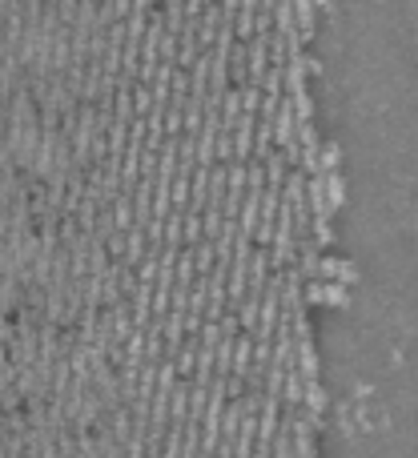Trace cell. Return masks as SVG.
I'll use <instances>...</instances> for the list:
<instances>
[{
  "label": "cell",
  "instance_id": "cell-1",
  "mask_svg": "<svg viewBox=\"0 0 418 458\" xmlns=\"http://www.w3.org/2000/svg\"><path fill=\"white\" fill-rule=\"evenodd\" d=\"M318 277L326 281H338V286H354L358 281V266H354V257H342V253H322L318 257Z\"/></svg>",
  "mask_w": 418,
  "mask_h": 458
},
{
  "label": "cell",
  "instance_id": "cell-2",
  "mask_svg": "<svg viewBox=\"0 0 418 458\" xmlns=\"http://www.w3.org/2000/svg\"><path fill=\"white\" fill-rule=\"evenodd\" d=\"M302 301H306V306H314V301H326V306H346L350 290H346V286H338V281L314 277V281H306V286H302Z\"/></svg>",
  "mask_w": 418,
  "mask_h": 458
},
{
  "label": "cell",
  "instance_id": "cell-3",
  "mask_svg": "<svg viewBox=\"0 0 418 458\" xmlns=\"http://www.w3.org/2000/svg\"><path fill=\"white\" fill-rule=\"evenodd\" d=\"M294 21H298V32H302V45H310L318 37V4L314 0H294Z\"/></svg>",
  "mask_w": 418,
  "mask_h": 458
},
{
  "label": "cell",
  "instance_id": "cell-4",
  "mask_svg": "<svg viewBox=\"0 0 418 458\" xmlns=\"http://www.w3.org/2000/svg\"><path fill=\"white\" fill-rule=\"evenodd\" d=\"M338 161H342V145H338V141H322V149H318V169H322V173H338Z\"/></svg>",
  "mask_w": 418,
  "mask_h": 458
},
{
  "label": "cell",
  "instance_id": "cell-5",
  "mask_svg": "<svg viewBox=\"0 0 418 458\" xmlns=\"http://www.w3.org/2000/svg\"><path fill=\"white\" fill-rule=\"evenodd\" d=\"M302 406H306V410H314V414H322V410H326V386H322V378H314V382H306Z\"/></svg>",
  "mask_w": 418,
  "mask_h": 458
},
{
  "label": "cell",
  "instance_id": "cell-6",
  "mask_svg": "<svg viewBox=\"0 0 418 458\" xmlns=\"http://www.w3.org/2000/svg\"><path fill=\"white\" fill-rule=\"evenodd\" d=\"M326 177V197H330V206H346V177L342 173H322Z\"/></svg>",
  "mask_w": 418,
  "mask_h": 458
}]
</instances>
